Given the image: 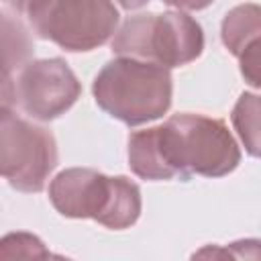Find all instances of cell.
I'll use <instances>...</instances> for the list:
<instances>
[{
  "mask_svg": "<svg viewBox=\"0 0 261 261\" xmlns=\"http://www.w3.org/2000/svg\"><path fill=\"white\" fill-rule=\"evenodd\" d=\"M202 27L184 12L128 16L112 39V51L163 67H179L202 55Z\"/></svg>",
  "mask_w": 261,
  "mask_h": 261,
  "instance_id": "cell-4",
  "label": "cell"
},
{
  "mask_svg": "<svg viewBox=\"0 0 261 261\" xmlns=\"http://www.w3.org/2000/svg\"><path fill=\"white\" fill-rule=\"evenodd\" d=\"M222 43L239 59L247 84L261 88V6L239 4L222 20Z\"/></svg>",
  "mask_w": 261,
  "mask_h": 261,
  "instance_id": "cell-8",
  "label": "cell"
},
{
  "mask_svg": "<svg viewBox=\"0 0 261 261\" xmlns=\"http://www.w3.org/2000/svg\"><path fill=\"white\" fill-rule=\"evenodd\" d=\"M82 94L69 65L59 59H37L22 65L12 80H2V106L16 104L37 120H53L67 112Z\"/></svg>",
  "mask_w": 261,
  "mask_h": 261,
  "instance_id": "cell-7",
  "label": "cell"
},
{
  "mask_svg": "<svg viewBox=\"0 0 261 261\" xmlns=\"http://www.w3.org/2000/svg\"><path fill=\"white\" fill-rule=\"evenodd\" d=\"M163 4L175 6L179 10H202L206 6H210L214 0H161Z\"/></svg>",
  "mask_w": 261,
  "mask_h": 261,
  "instance_id": "cell-13",
  "label": "cell"
},
{
  "mask_svg": "<svg viewBox=\"0 0 261 261\" xmlns=\"http://www.w3.org/2000/svg\"><path fill=\"white\" fill-rule=\"evenodd\" d=\"M241 161L224 120L204 114H173L165 124L128 137V165L143 179L222 177Z\"/></svg>",
  "mask_w": 261,
  "mask_h": 261,
  "instance_id": "cell-1",
  "label": "cell"
},
{
  "mask_svg": "<svg viewBox=\"0 0 261 261\" xmlns=\"http://www.w3.org/2000/svg\"><path fill=\"white\" fill-rule=\"evenodd\" d=\"M10 8H14L16 12H24L27 14V10H29V6L33 4V0H4Z\"/></svg>",
  "mask_w": 261,
  "mask_h": 261,
  "instance_id": "cell-14",
  "label": "cell"
},
{
  "mask_svg": "<svg viewBox=\"0 0 261 261\" xmlns=\"http://www.w3.org/2000/svg\"><path fill=\"white\" fill-rule=\"evenodd\" d=\"M2 31H4V77H10L12 69H20L27 65L33 53V41L29 31L20 20H14L8 12L2 14Z\"/></svg>",
  "mask_w": 261,
  "mask_h": 261,
  "instance_id": "cell-10",
  "label": "cell"
},
{
  "mask_svg": "<svg viewBox=\"0 0 261 261\" xmlns=\"http://www.w3.org/2000/svg\"><path fill=\"white\" fill-rule=\"evenodd\" d=\"M27 16L41 39L65 51H92L104 45L118 24L112 0H33Z\"/></svg>",
  "mask_w": 261,
  "mask_h": 261,
  "instance_id": "cell-5",
  "label": "cell"
},
{
  "mask_svg": "<svg viewBox=\"0 0 261 261\" xmlns=\"http://www.w3.org/2000/svg\"><path fill=\"white\" fill-rule=\"evenodd\" d=\"M149 0H118V4L122 6V8H126V10H135V8H141V6H145Z\"/></svg>",
  "mask_w": 261,
  "mask_h": 261,
  "instance_id": "cell-15",
  "label": "cell"
},
{
  "mask_svg": "<svg viewBox=\"0 0 261 261\" xmlns=\"http://www.w3.org/2000/svg\"><path fill=\"white\" fill-rule=\"evenodd\" d=\"M230 120L245 145V151L253 157H261V96L251 92L241 94Z\"/></svg>",
  "mask_w": 261,
  "mask_h": 261,
  "instance_id": "cell-9",
  "label": "cell"
},
{
  "mask_svg": "<svg viewBox=\"0 0 261 261\" xmlns=\"http://www.w3.org/2000/svg\"><path fill=\"white\" fill-rule=\"evenodd\" d=\"M171 90L167 67L135 57L108 61L92 84L96 104L128 126L163 116L171 106Z\"/></svg>",
  "mask_w": 261,
  "mask_h": 261,
  "instance_id": "cell-2",
  "label": "cell"
},
{
  "mask_svg": "<svg viewBox=\"0 0 261 261\" xmlns=\"http://www.w3.org/2000/svg\"><path fill=\"white\" fill-rule=\"evenodd\" d=\"M2 257H49V251L43 247V243L27 232H14L4 237L2 241Z\"/></svg>",
  "mask_w": 261,
  "mask_h": 261,
  "instance_id": "cell-11",
  "label": "cell"
},
{
  "mask_svg": "<svg viewBox=\"0 0 261 261\" xmlns=\"http://www.w3.org/2000/svg\"><path fill=\"white\" fill-rule=\"evenodd\" d=\"M49 200L67 218H94L114 230L133 226L141 214V190L135 181L86 167L57 173L49 186Z\"/></svg>",
  "mask_w": 261,
  "mask_h": 261,
  "instance_id": "cell-3",
  "label": "cell"
},
{
  "mask_svg": "<svg viewBox=\"0 0 261 261\" xmlns=\"http://www.w3.org/2000/svg\"><path fill=\"white\" fill-rule=\"evenodd\" d=\"M57 165V145L51 130L16 116L10 106L0 110V167L4 179L18 192L37 194Z\"/></svg>",
  "mask_w": 261,
  "mask_h": 261,
  "instance_id": "cell-6",
  "label": "cell"
},
{
  "mask_svg": "<svg viewBox=\"0 0 261 261\" xmlns=\"http://www.w3.org/2000/svg\"><path fill=\"white\" fill-rule=\"evenodd\" d=\"M237 257V259H261V241H237L230 243L226 249H212L206 247L200 253H196L194 257Z\"/></svg>",
  "mask_w": 261,
  "mask_h": 261,
  "instance_id": "cell-12",
  "label": "cell"
}]
</instances>
